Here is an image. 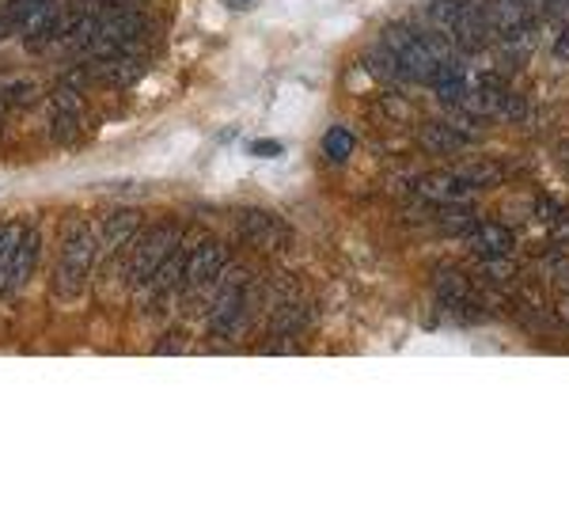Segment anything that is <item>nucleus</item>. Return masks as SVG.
<instances>
[{"mask_svg": "<svg viewBox=\"0 0 569 505\" xmlns=\"http://www.w3.org/2000/svg\"><path fill=\"white\" fill-rule=\"evenodd\" d=\"M236 228H240V236L247 244L259 247L266 255L284 251V247L292 244V228L284 225L278 214H270V209H240V214H236Z\"/></svg>", "mask_w": 569, "mask_h": 505, "instance_id": "obj_6", "label": "nucleus"}, {"mask_svg": "<svg viewBox=\"0 0 569 505\" xmlns=\"http://www.w3.org/2000/svg\"><path fill=\"white\" fill-rule=\"evenodd\" d=\"M415 195L421 201H437L440 206V201H467L475 190L460 171H437V176H426L415 182Z\"/></svg>", "mask_w": 569, "mask_h": 505, "instance_id": "obj_14", "label": "nucleus"}, {"mask_svg": "<svg viewBox=\"0 0 569 505\" xmlns=\"http://www.w3.org/2000/svg\"><path fill=\"white\" fill-rule=\"evenodd\" d=\"M550 50H555V58H558V61H569V20L558 23V31H555V42H550Z\"/></svg>", "mask_w": 569, "mask_h": 505, "instance_id": "obj_20", "label": "nucleus"}, {"mask_svg": "<svg viewBox=\"0 0 569 505\" xmlns=\"http://www.w3.org/2000/svg\"><path fill=\"white\" fill-rule=\"evenodd\" d=\"M558 319H562V324H569V293H562V297H558Z\"/></svg>", "mask_w": 569, "mask_h": 505, "instance_id": "obj_24", "label": "nucleus"}, {"mask_svg": "<svg viewBox=\"0 0 569 505\" xmlns=\"http://www.w3.org/2000/svg\"><path fill=\"white\" fill-rule=\"evenodd\" d=\"M187 259H190V247L176 244L168 251V259L156 266V274L149 278V286L141 289V297L149 300V305H163V300L179 297V286H182V270H187Z\"/></svg>", "mask_w": 569, "mask_h": 505, "instance_id": "obj_9", "label": "nucleus"}, {"mask_svg": "<svg viewBox=\"0 0 569 505\" xmlns=\"http://www.w3.org/2000/svg\"><path fill=\"white\" fill-rule=\"evenodd\" d=\"M80 126H84V91L61 80L50 96V137L58 145H77Z\"/></svg>", "mask_w": 569, "mask_h": 505, "instance_id": "obj_7", "label": "nucleus"}, {"mask_svg": "<svg viewBox=\"0 0 569 505\" xmlns=\"http://www.w3.org/2000/svg\"><path fill=\"white\" fill-rule=\"evenodd\" d=\"M141 232V214L137 209H118L99 225V263L114 266L122 259V251H130V244Z\"/></svg>", "mask_w": 569, "mask_h": 505, "instance_id": "obj_8", "label": "nucleus"}, {"mask_svg": "<svg viewBox=\"0 0 569 505\" xmlns=\"http://www.w3.org/2000/svg\"><path fill=\"white\" fill-rule=\"evenodd\" d=\"M251 152H254V156H281V145H278V141H254V145H251Z\"/></svg>", "mask_w": 569, "mask_h": 505, "instance_id": "obj_22", "label": "nucleus"}, {"mask_svg": "<svg viewBox=\"0 0 569 505\" xmlns=\"http://www.w3.org/2000/svg\"><path fill=\"white\" fill-rule=\"evenodd\" d=\"M353 145H357V141H353V133H350V130H342V126L327 130V137H323V152H327L335 164H346V160H350Z\"/></svg>", "mask_w": 569, "mask_h": 505, "instance_id": "obj_17", "label": "nucleus"}, {"mask_svg": "<svg viewBox=\"0 0 569 505\" xmlns=\"http://www.w3.org/2000/svg\"><path fill=\"white\" fill-rule=\"evenodd\" d=\"M0 96H4L8 107H12V103H27V99L34 96V85H31V80H23V85H8V88H0Z\"/></svg>", "mask_w": 569, "mask_h": 505, "instance_id": "obj_19", "label": "nucleus"}, {"mask_svg": "<svg viewBox=\"0 0 569 505\" xmlns=\"http://www.w3.org/2000/svg\"><path fill=\"white\" fill-rule=\"evenodd\" d=\"M23 232H27V228L20 225V220H8V225H0V278H4L16 247H20V240H23Z\"/></svg>", "mask_w": 569, "mask_h": 505, "instance_id": "obj_18", "label": "nucleus"}, {"mask_svg": "<svg viewBox=\"0 0 569 505\" xmlns=\"http://www.w3.org/2000/svg\"><path fill=\"white\" fill-rule=\"evenodd\" d=\"M426 23L460 53H479L490 42V0H433Z\"/></svg>", "mask_w": 569, "mask_h": 505, "instance_id": "obj_2", "label": "nucleus"}, {"mask_svg": "<svg viewBox=\"0 0 569 505\" xmlns=\"http://www.w3.org/2000/svg\"><path fill=\"white\" fill-rule=\"evenodd\" d=\"M460 176L471 182V190H490V187H501V182L509 179V171H505L501 164H467V168H460Z\"/></svg>", "mask_w": 569, "mask_h": 505, "instance_id": "obj_16", "label": "nucleus"}, {"mask_svg": "<svg viewBox=\"0 0 569 505\" xmlns=\"http://www.w3.org/2000/svg\"><path fill=\"white\" fill-rule=\"evenodd\" d=\"M39 255H42V236L34 232H23L20 247H16L12 263H8L4 278H0V297H12V293H20L27 281L34 278V270H39Z\"/></svg>", "mask_w": 569, "mask_h": 505, "instance_id": "obj_10", "label": "nucleus"}, {"mask_svg": "<svg viewBox=\"0 0 569 505\" xmlns=\"http://www.w3.org/2000/svg\"><path fill=\"white\" fill-rule=\"evenodd\" d=\"M0 27H4V8H0Z\"/></svg>", "mask_w": 569, "mask_h": 505, "instance_id": "obj_26", "label": "nucleus"}, {"mask_svg": "<svg viewBox=\"0 0 569 505\" xmlns=\"http://www.w3.org/2000/svg\"><path fill=\"white\" fill-rule=\"evenodd\" d=\"M471 251L479 255V259H509L512 247H517V236H512V228L498 225V220H479V225L471 228Z\"/></svg>", "mask_w": 569, "mask_h": 505, "instance_id": "obj_13", "label": "nucleus"}, {"mask_svg": "<svg viewBox=\"0 0 569 505\" xmlns=\"http://www.w3.org/2000/svg\"><path fill=\"white\" fill-rule=\"evenodd\" d=\"M58 23H61V4L58 0H42L27 12V20L20 23V39L27 50H42V46L58 42Z\"/></svg>", "mask_w": 569, "mask_h": 505, "instance_id": "obj_12", "label": "nucleus"}, {"mask_svg": "<svg viewBox=\"0 0 569 505\" xmlns=\"http://www.w3.org/2000/svg\"><path fill=\"white\" fill-rule=\"evenodd\" d=\"M99 270V228L91 220L69 228L66 244L58 251V266H53V297L77 300L88 289L91 274Z\"/></svg>", "mask_w": 569, "mask_h": 505, "instance_id": "obj_3", "label": "nucleus"}, {"mask_svg": "<svg viewBox=\"0 0 569 505\" xmlns=\"http://www.w3.org/2000/svg\"><path fill=\"white\" fill-rule=\"evenodd\" d=\"M262 311V297H259V286H254L247 274H232L217 281L213 297L206 305V316H209V335L220 338V343H240L247 330L254 327Z\"/></svg>", "mask_w": 569, "mask_h": 505, "instance_id": "obj_1", "label": "nucleus"}, {"mask_svg": "<svg viewBox=\"0 0 569 505\" xmlns=\"http://www.w3.org/2000/svg\"><path fill=\"white\" fill-rule=\"evenodd\" d=\"M467 145H471V137H467L460 126H448V122L421 126V149L433 156H456V152H463Z\"/></svg>", "mask_w": 569, "mask_h": 505, "instance_id": "obj_15", "label": "nucleus"}, {"mask_svg": "<svg viewBox=\"0 0 569 505\" xmlns=\"http://www.w3.org/2000/svg\"><path fill=\"white\" fill-rule=\"evenodd\" d=\"M99 4H103V0H69V8H77V12H96Z\"/></svg>", "mask_w": 569, "mask_h": 505, "instance_id": "obj_23", "label": "nucleus"}, {"mask_svg": "<svg viewBox=\"0 0 569 505\" xmlns=\"http://www.w3.org/2000/svg\"><path fill=\"white\" fill-rule=\"evenodd\" d=\"M149 61H144L141 50H122V53H110V58H96V66H88L91 77H99L110 88H130L137 80L144 77Z\"/></svg>", "mask_w": 569, "mask_h": 505, "instance_id": "obj_11", "label": "nucleus"}, {"mask_svg": "<svg viewBox=\"0 0 569 505\" xmlns=\"http://www.w3.org/2000/svg\"><path fill=\"white\" fill-rule=\"evenodd\" d=\"M0 130H4V115H0Z\"/></svg>", "mask_w": 569, "mask_h": 505, "instance_id": "obj_27", "label": "nucleus"}, {"mask_svg": "<svg viewBox=\"0 0 569 505\" xmlns=\"http://www.w3.org/2000/svg\"><path fill=\"white\" fill-rule=\"evenodd\" d=\"M228 270V247L220 240H201L198 247H190L187 270H182V286H179V300L187 308H201L209 305L217 281L224 278Z\"/></svg>", "mask_w": 569, "mask_h": 505, "instance_id": "obj_4", "label": "nucleus"}, {"mask_svg": "<svg viewBox=\"0 0 569 505\" xmlns=\"http://www.w3.org/2000/svg\"><path fill=\"white\" fill-rule=\"evenodd\" d=\"M126 4H130V8H141V4H144V0H126Z\"/></svg>", "mask_w": 569, "mask_h": 505, "instance_id": "obj_25", "label": "nucleus"}, {"mask_svg": "<svg viewBox=\"0 0 569 505\" xmlns=\"http://www.w3.org/2000/svg\"><path fill=\"white\" fill-rule=\"evenodd\" d=\"M176 244H179V228L171 225V220L149 228V232H137V240L130 244V255H126V281L141 293L156 274V266L168 259V251Z\"/></svg>", "mask_w": 569, "mask_h": 505, "instance_id": "obj_5", "label": "nucleus"}, {"mask_svg": "<svg viewBox=\"0 0 569 505\" xmlns=\"http://www.w3.org/2000/svg\"><path fill=\"white\" fill-rule=\"evenodd\" d=\"M187 350V335H168L152 346V354H182Z\"/></svg>", "mask_w": 569, "mask_h": 505, "instance_id": "obj_21", "label": "nucleus"}]
</instances>
